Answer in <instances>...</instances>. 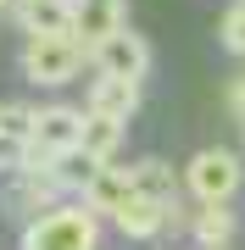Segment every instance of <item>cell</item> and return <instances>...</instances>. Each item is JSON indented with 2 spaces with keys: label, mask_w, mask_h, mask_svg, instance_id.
Listing matches in <instances>:
<instances>
[{
  "label": "cell",
  "mask_w": 245,
  "mask_h": 250,
  "mask_svg": "<svg viewBox=\"0 0 245 250\" xmlns=\"http://www.w3.org/2000/svg\"><path fill=\"white\" fill-rule=\"evenodd\" d=\"M100 245V211L89 206H50L22 228V250H95Z\"/></svg>",
  "instance_id": "1"
},
{
  "label": "cell",
  "mask_w": 245,
  "mask_h": 250,
  "mask_svg": "<svg viewBox=\"0 0 245 250\" xmlns=\"http://www.w3.org/2000/svg\"><path fill=\"white\" fill-rule=\"evenodd\" d=\"M84 62H89V45L78 34H28V45H22V72L34 83H45V89L78 78Z\"/></svg>",
  "instance_id": "2"
},
{
  "label": "cell",
  "mask_w": 245,
  "mask_h": 250,
  "mask_svg": "<svg viewBox=\"0 0 245 250\" xmlns=\"http://www.w3.org/2000/svg\"><path fill=\"white\" fill-rule=\"evenodd\" d=\"M240 184H245V167H240L234 150H223V145L200 150L190 167H184V189H190L200 206H228L240 195Z\"/></svg>",
  "instance_id": "3"
},
{
  "label": "cell",
  "mask_w": 245,
  "mask_h": 250,
  "mask_svg": "<svg viewBox=\"0 0 245 250\" xmlns=\"http://www.w3.org/2000/svg\"><path fill=\"white\" fill-rule=\"evenodd\" d=\"M89 62H95L100 72H111V78H134V83H139V78L151 72V45L134 34V28H123V34H111L106 45L89 50Z\"/></svg>",
  "instance_id": "4"
},
{
  "label": "cell",
  "mask_w": 245,
  "mask_h": 250,
  "mask_svg": "<svg viewBox=\"0 0 245 250\" xmlns=\"http://www.w3.org/2000/svg\"><path fill=\"white\" fill-rule=\"evenodd\" d=\"M134 195H139L134 167H95L89 178H84V206H89V211H100V217H117Z\"/></svg>",
  "instance_id": "5"
},
{
  "label": "cell",
  "mask_w": 245,
  "mask_h": 250,
  "mask_svg": "<svg viewBox=\"0 0 245 250\" xmlns=\"http://www.w3.org/2000/svg\"><path fill=\"white\" fill-rule=\"evenodd\" d=\"M111 223H117L128 239H156L162 228L178 223V206H173V200H156V195H134L117 217H111Z\"/></svg>",
  "instance_id": "6"
},
{
  "label": "cell",
  "mask_w": 245,
  "mask_h": 250,
  "mask_svg": "<svg viewBox=\"0 0 245 250\" xmlns=\"http://www.w3.org/2000/svg\"><path fill=\"white\" fill-rule=\"evenodd\" d=\"M73 34L84 45H106L111 34H123V0H73Z\"/></svg>",
  "instance_id": "7"
},
{
  "label": "cell",
  "mask_w": 245,
  "mask_h": 250,
  "mask_svg": "<svg viewBox=\"0 0 245 250\" xmlns=\"http://www.w3.org/2000/svg\"><path fill=\"white\" fill-rule=\"evenodd\" d=\"M117 145H123V123L117 117H100V111H89L84 117V139H78V161L84 167H111V156H117Z\"/></svg>",
  "instance_id": "8"
},
{
  "label": "cell",
  "mask_w": 245,
  "mask_h": 250,
  "mask_svg": "<svg viewBox=\"0 0 245 250\" xmlns=\"http://www.w3.org/2000/svg\"><path fill=\"white\" fill-rule=\"evenodd\" d=\"M84 111H100V117H117V123H128V117L139 111V83H134V78H111V72H100Z\"/></svg>",
  "instance_id": "9"
},
{
  "label": "cell",
  "mask_w": 245,
  "mask_h": 250,
  "mask_svg": "<svg viewBox=\"0 0 245 250\" xmlns=\"http://www.w3.org/2000/svg\"><path fill=\"white\" fill-rule=\"evenodd\" d=\"M28 34H73V0H17Z\"/></svg>",
  "instance_id": "10"
},
{
  "label": "cell",
  "mask_w": 245,
  "mask_h": 250,
  "mask_svg": "<svg viewBox=\"0 0 245 250\" xmlns=\"http://www.w3.org/2000/svg\"><path fill=\"white\" fill-rule=\"evenodd\" d=\"M62 184V178H39V172H22V178H11V189H6V206L11 211H22L28 223H34L39 211H50V189Z\"/></svg>",
  "instance_id": "11"
},
{
  "label": "cell",
  "mask_w": 245,
  "mask_h": 250,
  "mask_svg": "<svg viewBox=\"0 0 245 250\" xmlns=\"http://www.w3.org/2000/svg\"><path fill=\"white\" fill-rule=\"evenodd\" d=\"M195 239L206 245V250H228V239H234V211H228V206H200Z\"/></svg>",
  "instance_id": "12"
},
{
  "label": "cell",
  "mask_w": 245,
  "mask_h": 250,
  "mask_svg": "<svg viewBox=\"0 0 245 250\" xmlns=\"http://www.w3.org/2000/svg\"><path fill=\"white\" fill-rule=\"evenodd\" d=\"M173 178H178V172H173L162 156H145V161H134V184H139V195L173 200Z\"/></svg>",
  "instance_id": "13"
},
{
  "label": "cell",
  "mask_w": 245,
  "mask_h": 250,
  "mask_svg": "<svg viewBox=\"0 0 245 250\" xmlns=\"http://www.w3.org/2000/svg\"><path fill=\"white\" fill-rule=\"evenodd\" d=\"M223 50H234V56H245V0H234V6L223 11Z\"/></svg>",
  "instance_id": "14"
},
{
  "label": "cell",
  "mask_w": 245,
  "mask_h": 250,
  "mask_svg": "<svg viewBox=\"0 0 245 250\" xmlns=\"http://www.w3.org/2000/svg\"><path fill=\"white\" fill-rule=\"evenodd\" d=\"M228 106H234V111L245 117V78H234V89H228Z\"/></svg>",
  "instance_id": "15"
},
{
  "label": "cell",
  "mask_w": 245,
  "mask_h": 250,
  "mask_svg": "<svg viewBox=\"0 0 245 250\" xmlns=\"http://www.w3.org/2000/svg\"><path fill=\"white\" fill-rule=\"evenodd\" d=\"M0 6H6V0H0Z\"/></svg>",
  "instance_id": "16"
}]
</instances>
